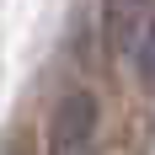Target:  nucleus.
Segmentation results:
<instances>
[{
  "instance_id": "f257e3e1",
  "label": "nucleus",
  "mask_w": 155,
  "mask_h": 155,
  "mask_svg": "<svg viewBox=\"0 0 155 155\" xmlns=\"http://www.w3.org/2000/svg\"><path fill=\"white\" fill-rule=\"evenodd\" d=\"M96 128H102V112H96L91 91H64L48 112V139L43 155H96Z\"/></svg>"
},
{
  "instance_id": "f03ea898",
  "label": "nucleus",
  "mask_w": 155,
  "mask_h": 155,
  "mask_svg": "<svg viewBox=\"0 0 155 155\" xmlns=\"http://www.w3.org/2000/svg\"><path fill=\"white\" fill-rule=\"evenodd\" d=\"M134 70H139V80H144V91H155V21L144 27L139 48H134Z\"/></svg>"
},
{
  "instance_id": "7ed1b4c3",
  "label": "nucleus",
  "mask_w": 155,
  "mask_h": 155,
  "mask_svg": "<svg viewBox=\"0 0 155 155\" xmlns=\"http://www.w3.org/2000/svg\"><path fill=\"white\" fill-rule=\"evenodd\" d=\"M0 155H27V144H21V139H11V144H5Z\"/></svg>"
}]
</instances>
